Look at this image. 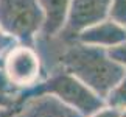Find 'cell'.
Wrapping results in <instances>:
<instances>
[{"label":"cell","mask_w":126,"mask_h":117,"mask_svg":"<svg viewBox=\"0 0 126 117\" xmlns=\"http://www.w3.org/2000/svg\"><path fill=\"white\" fill-rule=\"evenodd\" d=\"M108 19L126 28V0H110Z\"/></svg>","instance_id":"obj_11"},{"label":"cell","mask_w":126,"mask_h":117,"mask_svg":"<svg viewBox=\"0 0 126 117\" xmlns=\"http://www.w3.org/2000/svg\"><path fill=\"white\" fill-rule=\"evenodd\" d=\"M0 117H8V114L6 113H0Z\"/></svg>","instance_id":"obj_16"},{"label":"cell","mask_w":126,"mask_h":117,"mask_svg":"<svg viewBox=\"0 0 126 117\" xmlns=\"http://www.w3.org/2000/svg\"><path fill=\"white\" fill-rule=\"evenodd\" d=\"M120 109H115V108H109V106H104V108H101L100 111H96L94 113L92 116L89 117H117Z\"/></svg>","instance_id":"obj_14"},{"label":"cell","mask_w":126,"mask_h":117,"mask_svg":"<svg viewBox=\"0 0 126 117\" xmlns=\"http://www.w3.org/2000/svg\"><path fill=\"white\" fill-rule=\"evenodd\" d=\"M108 55L110 56V59L114 62H117V64L126 72V41L118 44V45H115V47H112V48H109Z\"/></svg>","instance_id":"obj_12"},{"label":"cell","mask_w":126,"mask_h":117,"mask_svg":"<svg viewBox=\"0 0 126 117\" xmlns=\"http://www.w3.org/2000/svg\"><path fill=\"white\" fill-rule=\"evenodd\" d=\"M8 117H84L51 95H37L20 103Z\"/></svg>","instance_id":"obj_6"},{"label":"cell","mask_w":126,"mask_h":117,"mask_svg":"<svg viewBox=\"0 0 126 117\" xmlns=\"http://www.w3.org/2000/svg\"><path fill=\"white\" fill-rule=\"evenodd\" d=\"M16 45H17L16 39L11 38L8 33H5L2 28H0V64H2V59L5 58V55Z\"/></svg>","instance_id":"obj_13"},{"label":"cell","mask_w":126,"mask_h":117,"mask_svg":"<svg viewBox=\"0 0 126 117\" xmlns=\"http://www.w3.org/2000/svg\"><path fill=\"white\" fill-rule=\"evenodd\" d=\"M2 69L8 81L17 91L28 89L44 78L39 53L34 47L17 44L2 59Z\"/></svg>","instance_id":"obj_4"},{"label":"cell","mask_w":126,"mask_h":117,"mask_svg":"<svg viewBox=\"0 0 126 117\" xmlns=\"http://www.w3.org/2000/svg\"><path fill=\"white\" fill-rule=\"evenodd\" d=\"M104 105L109 106V108H115V109H126V72L122 77V80L106 95Z\"/></svg>","instance_id":"obj_10"},{"label":"cell","mask_w":126,"mask_h":117,"mask_svg":"<svg viewBox=\"0 0 126 117\" xmlns=\"http://www.w3.org/2000/svg\"><path fill=\"white\" fill-rule=\"evenodd\" d=\"M117 117H126V109H120L118 114H117Z\"/></svg>","instance_id":"obj_15"},{"label":"cell","mask_w":126,"mask_h":117,"mask_svg":"<svg viewBox=\"0 0 126 117\" xmlns=\"http://www.w3.org/2000/svg\"><path fill=\"white\" fill-rule=\"evenodd\" d=\"M44 25L37 0H0V28L17 44L34 47Z\"/></svg>","instance_id":"obj_3"},{"label":"cell","mask_w":126,"mask_h":117,"mask_svg":"<svg viewBox=\"0 0 126 117\" xmlns=\"http://www.w3.org/2000/svg\"><path fill=\"white\" fill-rule=\"evenodd\" d=\"M42 9L44 25L41 38H55L62 31L72 0H37Z\"/></svg>","instance_id":"obj_8"},{"label":"cell","mask_w":126,"mask_h":117,"mask_svg":"<svg viewBox=\"0 0 126 117\" xmlns=\"http://www.w3.org/2000/svg\"><path fill=\"white\" fill-rule=\"evenodd\" d=\"M110 0H72L61 39L75 41L81 31L108 19Z\"/></svg>","instance_id":"obj_5"},{"label":"cell","mask_w":126,"mask_h":117,"mask_svg":"<svg viewBox=\"0 0 126 117\" xmlns=\"http://www.w3.org/2000/svg\"><path fill=\"white\" fill-rule=\"evenodd\" d=\"M34 48L41 56L44 77L58 69L65 70L103 100L125 75V70L110 59L108 50L84 45L76 39L39 36Z\"/></svg>","instance_id":"obj_1"},{"label":"cell","mask_w":126,"mask_h":117,"mask_svg":"<svg viewBox=\"0 0 126 117\" xmlns=\"http://www.w3.org/2000/svg\"><path fill=\"white\" fill-rule=\"evenodd\" d=\"M76 41L84 44V45L109 50V48L126 41V28L106 19V20L95 23V25L86 28L84 31H81Z\"/></svg>","instance_id":"obj_7"},{"label":"cell","mask_w":126,"mask_h":117,"mask_svg":"<svg viewBox=\"0 0 126 117\" xmlns=\"http://www.w3.org/2000/svg\"><path fill=\"white\" fill-rule=\"evenodd\" d=\"M17 92L19 91L8 81V78L5 77L2 64H0V113L11 114L14 111V108H16Z\"/></svg>","instance_id":"obj_9"},{"label":"cell","mask_w":126,"mask_h":117,"mask_svg":"<svg viewBox=\"0 0 126 117\" xmlns=\"http://www.w3.org/2000/svg\"><path fill=\"white\" fill-rule=\"evenodd\" d=\"M37 95L55 97L64 105L76 109L84 117H89L106 106L103 98H100L96 94H94L79 80H76L75 77H72L70 74H67L65 70L61 69L47 74L34 86L19 91L16 97V108L25 100Z\"/></svg>","instance_id":"obj_2"}]
</instances>
